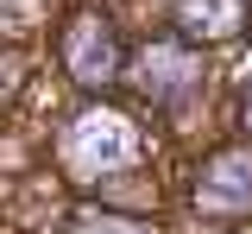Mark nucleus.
Returning a JSON list of instances; mask_svg holds the SVG:
<instances>
[{
    "label": "nucleus",
    "mask_w": 252,
    "mask_h": 234,
    "mask_svg": "<svg viewBox=\"0 0 252 234\" xmlns=\"http://www.w3.org/2000/svg\"><path fill=\"white\" fill-rule=\"evenodd\" d=\"M132 152H139V139H132V127H126L120 114H82L69 127V139H63V158L82 171V177L132 165Z\"/></svg>",
    "instance_id": "f257e3e1"
},
{
    "label": "nucleus",
    "mask_w": 252,
    "mask_h": 234,
    "mask_svg": "<svg viewBox=\"0 0 252 234\" xmlns=\"http://www.w3.org/2000/svg\"><path fill=\"white\" fill-rule=\"evenodd\" d=\"M69 70L82 82H107L120 70V44H114V32L101 19H76V32H69Z\"/></svg>",
    "instance_id": "f03ea898"
},
{
    "label": "nucleus",
    "mask_w": 252,
    "mask_h": 234,
    "mask_svg": "<svg viewBox=\"0 0 252 234\" xmlns=\"http://www.w3.org/2000/svg\"><path fill=\"white\" fill-rule=\"evenodd\" d=\"M240 202H252V158L227 152L202 177V209H240Z\"/></svg>",
    "instance_id": "7ed1b4c3"
},
{
    "label": "nucleus",
    "mask_w": 252,
    "mask_h": 234,
    "mask_svg": "<svg viewBox=\"0 0 252 234\" xmlns=\"http://www.w3.org/2000/svg\"><path fill=\"white\" fill-rule=\"evenodd\" d=\"M183 26L195 38H220L240 26V0H183Z\"/></svg>",
    "instance_id": "20e7f679"
},
{
    "label": "nucleus",
    "mask_w": 252,
    "mask_h": 234,
    "mask_svg": "<svg viewBox=\"0 0 252 234\" xmlns=\"http://www.w3.org/2000/svg\"><path fill=\"white\" fill-rule=\"evenodd\" d=\"M189 57L183 51H152L145 57V89H158V95H177V89H189Z\"/></svg>",
    "instance_id": "39448f33"
},
{
    "label": "nucleus",
    "mask_w": 252,
    "mask_h": 234,
    "mask_svg": "<svg viewBox=\"0 0 252 234\" xmlns=\"http://www.w3.org/2000/svg\"><path fill=\"white\" fill-rule=\"evenodd\" d=\"M82 234H139L132 222H101V228H82Z\"/></svg>",
    "instance_id": "423d86ee"
}]
</instances>
